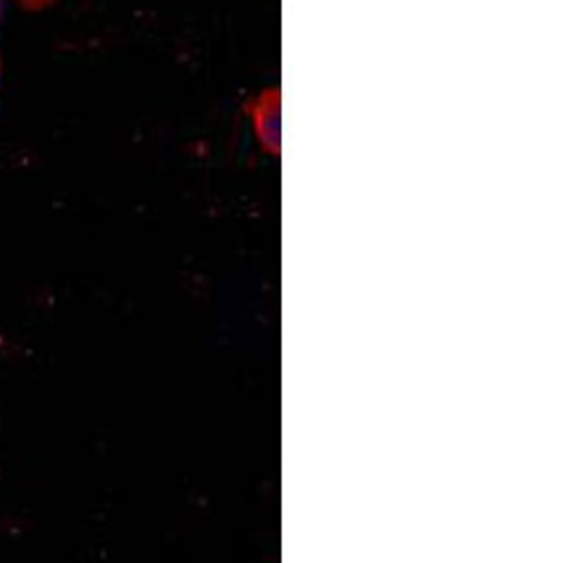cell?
<instances>
[{
	"instance_id": "1",
	"label": "cell",
	"mask_w": 563,
	"mask_h": 563,
	"mask_svg": "<svg viewBox=\"0 0 563 563\" xmlns=\"http://www.w3.org/2000/svg\"><path fill=\"white\" fill-rule=\"evenodd\" d=\"M246 121L251 125L253 139L257 145L271 154L279 156L282 152V90L279 86L260 88L244 103Z\"/></svg>"
},
{
	"instance_id": "2",
	"label": "cell",
	"mask_w": 563,
	"mask_h": 563,
	"mask_svg": "<svg viewBox=\"0 0 563 563\" xmlns=\"http://www.w3.org/2000/svg\"><path fill=\"white\" fill-rule=\"evenodd\" d=\"M18 7H22L24 11H44V9H48V7H53V4H57L59 0H13Z\"/></svg>"
},
{
	"instance_id": "3",
	"label": "cell",
	"mask_w": 563,
	"mask_h": 563,
	"mask_svg": "<svg viewBox=\"0 0 563 563\" xmlns=\"http://www.w3.org/2000/svg\"><path fill=\"white\" fill-rule=\"evenodd\" d=\"M4 9H7V0H0V22L4 18Z\"/></svg>"
},
{
	"instance_id": "4",
	"label": "cell",
	"mask_w": 563,
	"mask_h": 563,
	"mask_svg": "<svg viewBox=\"0 0 563 563\" xmlns=\"http://www.w3.org/2000/svg\"><path fill=\"white\" fill-rule=\"evenodd\" d=\"M0 81H2V55H0Z\"/></svg>"
}]
</instances>
